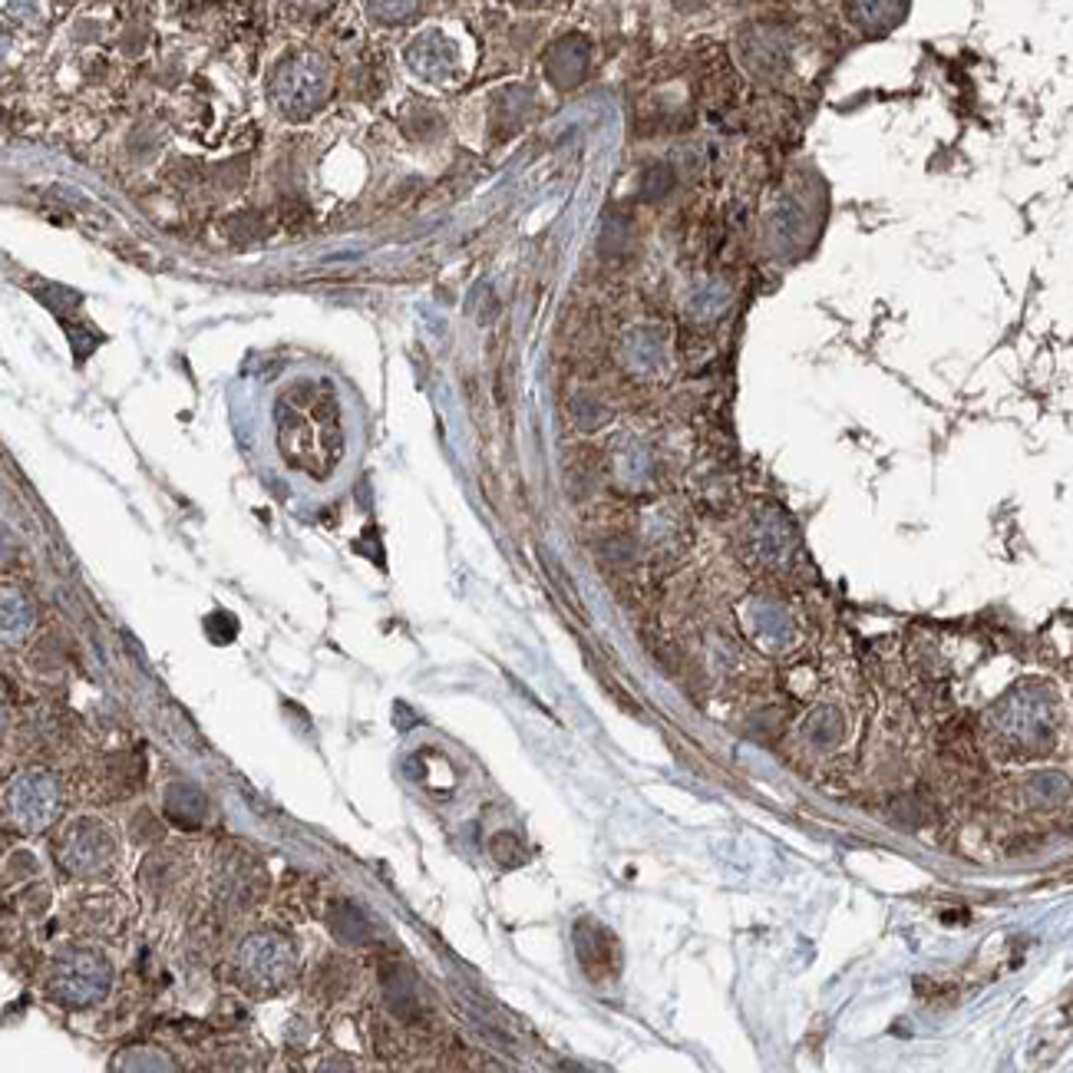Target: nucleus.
<instances>
[{"label":"nucleus","mask_w":1073,"mask_h":1073,"mask_svg":"<svg viewBox=\"0 0 1073 1073\" xmlns=\"http://www.w3.org/2000/svg\"><path fill=\"white\" fill-rule=\"evenodd\" d=\"M3 806L13 826L26 832L43 829L60 806V786L50 773H20L17 779H10Z\"/></svg>","instance_id":"3"},{"label":"nucleus","mask_w":1073,"mask_h":1073,"mask_svg":"<svg viewBox=\"0 0 1073 1073\" xmlns=\"http://www.w3.org/2000/svg\"><path fill=\"white\" fill-rule=\"evenodd\" d=\"M525 3H542V0H525Z\"/></svg>","instance_id":"12"},{"label":"nucleus","mask_w":1073,"mask_h":1073,"mask_svg":"<svg viewBox=\"0 0 1073 1073\" xmlns=\"http://www.w3.org/2000/svg\"><path fill=\"white\" fill-rule=\"evenodd\" d=\"M899 0H852V17L862 23V26H879L885 20H892Z\"/></svg>","instance_id":"10"},{"label":"nucleus","mask_w":1073,"mask_h":1073,"mask_svg":"<svg viewBox=\"0 0 1073 1073\" xmlns=\"http://www.w3.org/2000/svg\"><path fill=\"white\" fill-rule=\"evenodd\" d=\"M331 89V70L318 53H295L288 56L275 76H272V103L285 113V116H308L315 113Z\"/></svg>","instance_id":"1"},{"label":"nucleus","mask_w":1073,"mask_h":1073,"mask_svg":"<svg viewBox=\"0 0 1073 1073\" xmlns=\"http://www.w3.org/2000/svg\"><path fill=\"white\" fill-rule=\"evenodd\" d=\"M406 66L426 79V83H443L456 73L459 66V53L456 43L439 33V30H423L410 46H406Z\"/></svg>","instance_id":"5"},{"label":"nucleus","mask_w":1073,"mask_h":1073,"mask_svg":"<svg viewBox=\"0 0 1073 1073\" xmlns=\"http://www.w3.org/2000/svg\"><path fill=\"white\" fill-rule=\"evenodd\" d=\"M33 628V608L26 605V598L20 592H3V638L7 645L20 641L26 631Z\"/></svg>","instance_id":"8"},{"label":"nucleus","mask_w":1073,"mask_h":1073,"mask_svg":"<svg viewBox=\"0 0 1073 1073\" xmlns=\"http://www.w3.org/2000/svg\"><path fill=\"white\" fill-rule=\"evenodd\" d=\"M366 10L380 23H403L423 10V0H366Z\"/></svg>","instance_id":"9"},{"label":"nucleus","mask_w":1073,"mask_h":1073,"mask_svg":"<svg viewBox=\"0 0 1073 1073\" xmlns=\"http://www.w3.org/2000/svg\"><path fill=\"white\" fill-rule=\"evenodd\" d=\"M743 56L746 63L763 73V76H776L783 66H786V56H789V46L786 40L776 33V30H753L746 40H743Z\"/></svg>","instance_id":"7"},{"label":"nucleus","mask_w":1073,"mask_h":1073,"mask_svg":"<svg viewBox=\"0 0 1073 1073\" xmlns=\"http://www.w3.org/2000/svg\"><path fill=\"white\" fill-rule=\"evenodd\" d=\"M109 859H113V839H109L99 826H93V822H79V826L66 836L63 862H66V869H73L76 875L99 872Z\"/></svg>","instance_id":"6"},{"label":"nucleus","mask_w":1073,"mask_h":1073,"mask_svg":"<svg viewBox=\"0 0 1073 1073\" xmlns=\"http://www.w3.org/2000/svg\"><path fill=\"white\" fill-rule=\"evenodd\" d=\"M238 968L252 985L275 988V985H285L291 978L295 955H291V945L285 938H278L272 932H262V935H255V938H248L242 945Z\"/></svg>","instance_id":"4"},{"label":"nucleus","mask_w":1073,"mask_h":1073,"mask_svg":"<svg viewBox=\"0 0 1073 1073\" xmlns=\"http://www.w3.org/2000/svg\"><path fill=\"white\" fill-rule=\"evenodd\" d=\"M295 3H298V7H311V10H315V7H325V3H331V0H295Z\"/></svg>","instance_id":"11"},{"label":"nucleus","mask_w":1073,"mask_h":1073,"mask_svg":"<svg viewBox=\"0 0 1073 1073\" xmlns=\"http://www.w3.org/2000/svg\"><path fill=\"white\" fill-rule=\"evenodd\" d=\"M113 981V971L106 965L103 955L86 952V948H73L63 952L50 971V988L56 995V1001H63L66 1008H89L96 1001L106 998Z\"/></svg>","instance_id":"2"}]
</instances>
